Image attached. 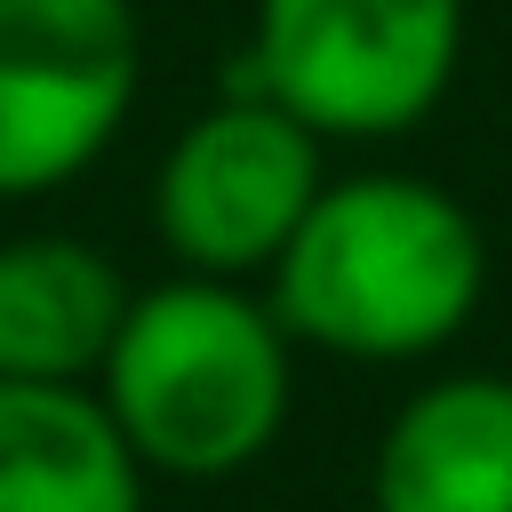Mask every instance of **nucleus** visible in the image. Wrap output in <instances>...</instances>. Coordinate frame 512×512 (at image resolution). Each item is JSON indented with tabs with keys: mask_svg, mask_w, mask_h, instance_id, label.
Masks as SVG:
<instances>
[{
	"mask_svg": "<svg viewBox=\"0 0 512 512\" xmlns=\"http://www.w3.org/2000/svg\"><path fill=\"white\" fill-rule=\"evenodd\" d=\"M488 296V232L480 216L408 168L328 176L288 248L264 272V304L288 344L408 368L448 352Z\"/></svg>",
	"mask_w": 512,
	"mask_h": 512,
	"instance_id": "f257e3e1",
	"label": "nucleus"
},
{
	"mask_svg": "<svg viewBox=\"0 0 512 512\" xmlns=\"http://www.w3.org/2000/svg\"><path fill=\"white\" fill-rule=\"evenodd\" d=\"M88 392L144 480H232L296 408V344L248 280L168 272L128 296Z\"/></svg>",
	"mask_w": 512,
	"mask_h": 512,
	"instance_id": "f03ea898",
	"label": "nucleus"
},
{
	"mask_svg": "<svg viewBox=\"0 0 512 512\" xmlns=\"http://www.w3.org/2000/svg\"><path fill=\"white\" fill-rule=\"evenodd\" d=\"M464 64V0H256L232 88L272 96L320 144H392L440 112Z\"/></svg>",
	"mask_w": 512,
	"mask_h": 512,
	"instance_id": "7ed1b4c3",
	"label": "nucleus"
},
{
	"mask_svg": "<svg viewBox=\"0 0 512 512\" xmlns=\"http://www.w3.org/2000/svg\"><path fill=\"white\" fill-rule=\"evenodd\" d=\"M328 184V144L256 88H224L192 112L152 168V232L176 272L264 280L304 208Z\"/></svg>",
	"mask_w": 512,
	"mask_h": 512,
	"instance_id": "20e7f679",
	"label": "nucleus"
},
{
	"mask_svg": "<svg viewBox=\"0 0 512 512\" xmlns=\"http://www.w3.org/2000/svg\"><path fill=\"white\" fill-rule=\"evenodd\" d=\"M144 96L136 0H0V200L88 176Z\"/></svg>",
	"mask_w": 512,
	"mask_h": 512,
	"instance_id": "39448f33",
	"label": "nucleus"
},
{
	"mask_svg": "<svg viewBox=\"0 0 512 512\" xmlns=\"http://www.w3.org/2000/svg\"><path fill=\"white\" fill-rule=\"evenodd\" d=\"M368 512H512V376L448 368L416 384L376 432Z\"/></svg>",
	"mask_w": 512,
	"mask_h": 512,
	"instance_id": "423d86ee",
	"label": "nucleus"
},
{
	"mask_svg": "<svg viewBox=\"0 0 512 512\" xmlns=\"http://www.w3.org/2000/svg\"><path fill=\"white\" fill-rule=\"evenodd\" d=\"M128 272L80 232H8L0 240V376L16 384H88L128 312Z\"/></svg>",
	"mask_w": 512,
	"mask_h": 512,
	"instance_id": "0eeeda50",
	"label": "nucleus"
},
{
	"mask_svg": "<svg viewBox=\"0 0 512 512\" xmlns=\"http://www.w3.org/2000/svg\"><path fill=\"white\" fill-rule=\"evenodd\" d=\"M0 512H144V464L88 384L0 376Z\"/></svg>",
	"mask_w": 512,
	"mask_h": 512,
	"instance_id": "6e6552de",
	"label": "nucleus"
}]
</instances>
